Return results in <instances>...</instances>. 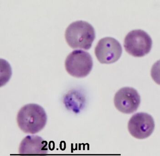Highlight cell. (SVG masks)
Listing matches in <instances>:
<instances>
[{
	"mask_svg": "<svg viewBox=\"0 0 160 156\" xmlns=\"http://www.w3.org/2000/svg\"><path fill=\"white\" fill-rule=\"evenodd\" d=\"M20 129L26 134H34L44 129L47 121L44 109L36 104H28L21 108L17 115Z\"/></svg>",
	"mask_w": 160,
	"mask_h": 156,
	"instance_id": "cell-1",
	"label": "cell"
},
{
	"mask_svg": "<svg viewBox=\"0 0 160 156\" xmlns=\"http://www.w3.org/2000/svg\"><path fill=\"white\" fill-rule=\"evenodd\" d=\"M48 151L47 142L37 135L27 136L19 146V154H45Z\"/></svg>",
	"mask_w": 160,
	"mask_h": 156,
	"instance_id": "cell-8",
	"label": "cell"
},
{
	"mask_svg": "<svg viewBox=\"0 0 160 156\" xmlns=\"http://www.w3.org/2000/svg\"><path fill=\"white\" fill-rule=\"evenodd\" d=\"M152 41L148 34L142 30H134L127 34L124 41L127 52L135 57H142L151 51Z\"/></svg>",
	"mask_w": 160,
	"mask_h": 156,
	"instance_id": "cell-4",
	"label": "cell"
},
{
	"mask_svg": "<svg viewBox=\"0 0 160 156\" xmlns=\"http://www.w3.org/2000/svg\"><path fill=\"white\" fill-rule=\"evenodd\" d=\"M154 120L151 115L145 113H136L128 123L129 133L134 138L139 139L150 137L154 130Z\"/></svg>",
	"mask_w": 160,
	"mask_h": 156,
	"instance_id": "cell-6",
	"label": "cell"
},
{
	"mask_svg": "<svg viewBox=\"0 0 160 156\" xmlns=\"http://www.w3.org/2000/svg\"><path fill=\"white\" fill-rule=\"evenodd\" d=\"M122 53V46L114 38L106 37L99 41L95 48L97 59L102 64H111L120 59Z\"/></svg>",
	"mask_w": 160,
	"mask_h": 156,
	"instance_id": "cell-5",
	"label": "cell"
},
{
	"mask_svg": "<svg viewBox=\"0 0 160 156\" xmlns=\"http://www.w3.org/2000/svg\"><path fill=\"white\" fill-rule=\"evenodd\" d=\"M141 103V97L138 91L131 87L120 89L115 94L114 104L117 110L125 114L137 111Z\"/></svg>",
	"mask_w": 160,
	"mask_h": 156,
	"instance_id": "cell-7",
	"label": "cell"
},
{
	"mask_svg": "<svg viewBox=\"0 0 160 156\" xmlns=\"http://www.w3.org/2000/svg\"><path fill=\"white\" fill-rule=\"evenodd\" d=\"M65 66L68 74L74 77L82 78L88 76L92 70L93 59L88 52L76 50L68 56Z\"/></svg>",
	"mask_w": 160,
	"mask_h": 156,
	"instance_id": "cell-3",
	"label": "cell"
},
{
	"mask_svg": "<svg viewBox=\"0 0 160 156\" xmlns=\"http://www.w3.org/2000/svg\"><path fill=\"white\" fill-rule=\"evenodd\" d=\"M65 37L71 48L88 50L91 48L95 39V30L89 23L78 21L67 27Z\"/></svg>",
	"mask_w": 160,
	"mask_h": 156,
	"instance_id": "cell-2",
	"label": "cell"
}]
</instances>
